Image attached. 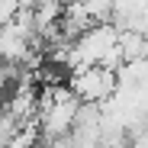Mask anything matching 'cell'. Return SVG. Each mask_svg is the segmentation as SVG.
I'll return each instance as SVG.
<instances>
[{
    "mask_svg": "<svg viewBox=\"0 0 148 148\" xmlns=\"http://www.w3.org/2000/svg\"><path fill=\"white\" fill-rule=\"evenodd\" d=\"M71 93L77 97L84 106H103L110 97L116 93L119 81H116V71L113 68H77L71 71V81H68Z\"/></svg>",
    "mask_w": 148,
    "mask_h": 148,
    "instance_id": "cell-1",
    "label": "cell"
}]
</instances>
